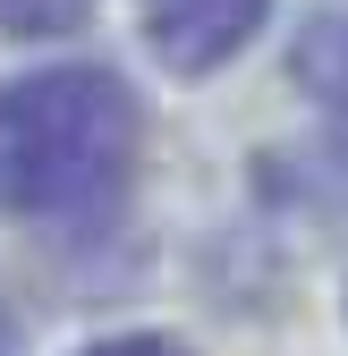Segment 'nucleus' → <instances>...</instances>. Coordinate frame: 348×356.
<instances>
[{"label": "nucleus", "instance_id": "39448f33", "mask_svg": "<svg viewBox=\"0 0 348 356\" xmlns=\"http://www.w3.org/2000/svg\"><path fill=\"white\" fill-rule=\"evenodd\" d=\"M0 356H9V305H0Z\"/></svg>", "mask_w": 348, "mask_h": 356}, {"label": "nucleus", "instance_id": "f03ea898", "mask_svg": "<svg viewBox=\"0 0 348 356\" xmlns=\"http://www.w3.org/2000/svg\"><path fill=\"white\" fill-rule=\"evenodd\" d=\"M264 17H272V0H145V42L179 76H212L264 34Z\"/></svg>", "mask_w": 348, "mask_h": 356}, {"label": "nucleus", "instance_id": "f257e3e1", "mask_svg": "<svg viewBox=\"0 0 348 356\" xmlns=\"http://www.w3.org/2000/svg\"><path fill=\"white\" fill-rule=\"evenodd\" d=\"M136 94L111 68H26L0 85V212L17 220H85L136 170Z\"/></svg>", "mask_w": 348, "mask_h": 356}, {"label": "nucleus", "instance_id": "20e7f679", "mask_svg": "<svg viewBox=\"0 0 348 356\" xmlns=\"http://www.w3.org/2000/svg\"><path fill=\"white\" fill-rule=\"evenodd\" d=\"M85 356H187V348H170V339L136 331V339H102V348H85Z\"/></svg>", "mask_w": 348, "mask_h": 356}, {"label": "nucleus", "instance_id": "7ed1b4c3", "mask_svg": "<svg viewBox=\"0 0 348 356\" xmlns=\"http://www.w3.org/2000/svg\"><path fill=\"white\" fill-rule=\"evenodd\" d=\"M289 68H297V85H306L323 111H348V0H315L306 9Z\"/></svg>", "mask_w": 348, "mask_h": 356}]
</instances>
